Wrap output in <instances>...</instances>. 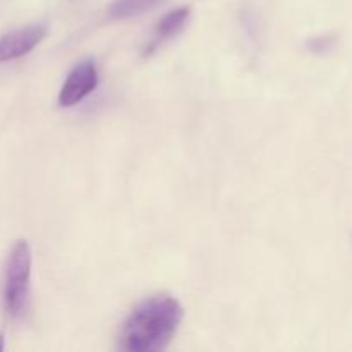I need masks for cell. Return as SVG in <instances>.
<instances>
[{
    "mask_svg": "<svg viewBox=\"0 0 352 352\" xmlns=\"http://www.w3.org/2000/svg\"><path fill=\"white\" fill-rule=\"evenodd\" d=\"M45 36L47 26L43 24H31L3 34L0 36V62H9L30 54Z\"/></svg>",
    "mask_w": 352,
    "mask_h": 352,
    "instance_id": "obj_4",
    "label": "cell"
},
{
    "mask_svg": "<svg viewBox=\"0 0 352 352\" xmlns=\"http://www.w3.org/2000/svg\"><path fill=\"white\" fill-rule=\"evenodd\" d=\"M0 351H3V333H0Z\"/></svg>",
    "mask_w": 352,
    "mask_h": 352,
    "instance_id": "obj_7",
    "label": "cell"
},
{
    "mask_svg": "<svg viewBox=\"0 0 352 352\" xmlns=\"http://www.w3.org/2000/svg\"><path fill=\"white\" fill-rule=\"evenodd\" d=\"M158 2L160 0H116L110 6L109 12L112 19H127L153 9Z\"/></svg>",
    "mask_w": 352,
    "mask_h": 352,
    "instance_id": "obj_6",
    "label": "cell"
},
{
    "mask_svg": "<svg viewBox=\"0 0 352 352\" xmlns=\"http://www.w3.org/2000/svg\"><path fill=\"white\" fill-rule=\"evenodd\" d=\"M184 318V308L168 294L144 299L124 323L122 347L129 352L164 351Z\"/></svg>",
    "mask_w": 352,
    "mask_h": 352,
    "instance_id": "obj_1",
    "label": "cell"
},
{
    "mask_svg": "<svg viewBox=\"0 0 352 352\" xmlns=\"http://www.w3.org/2000/svg\"><path fill=\"white\" fill-rule=\"evenodd\" d=\"M98 86V71L91 58L78 62L65 78L58 93V105L74 107Z\"/></svg>",
    "mask_w": 352,
    "mask_h": 352,
    "instance_id": "obj_3",
    "label": "cell"
},
{
    "mask_svg": "<svg viewBox=\"0 0 352 352\" xmlns=\"http://www.w3.org/2000/svg\"><path fill=\"white\" fill-rule=\"evenodd\" d=\"M189 14H191V9H189V7H179V9H174L168 14H165V16L158 21L157 28H155L153 41H151L150 47L146 48V55L150 54L151 50H155L158 45H162L164 41L170 40L172 36L181 33L182 28L188 23Z\"/></svg>",
    "mask_w": 352,
    "mask_h": 352,
    "instance_id": "obj_5",
    "label": "cell"
},
{
    "mask_svg": "<svg viewBox=\"0 0 352 352\" xmlns=\"http://www.w3.org/2000/svg\"><path fill=\"white\" fill-rule=\"evenodd\" d=\"M31 278V250L26 241H17L12 246L6 267L3 299L10 316H21L26 309L30 296Z\"/></svg>",
    "mask_w": 352,
    "mask_h": 352,
    "instance_id": "obj_2",
    "label": "cell"
}]
</instances>
